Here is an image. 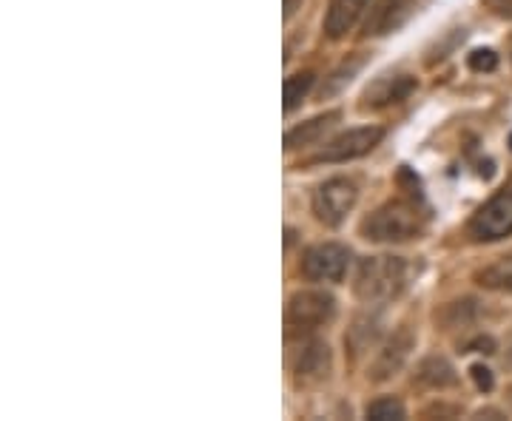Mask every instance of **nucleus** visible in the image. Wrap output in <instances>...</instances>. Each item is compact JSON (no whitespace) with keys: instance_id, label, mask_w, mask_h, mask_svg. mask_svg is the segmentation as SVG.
I'll list each match as a JSON object with an SVG mask.
<instances>
[{"instance_id":"9d476101","label":"nucleus","mask_w":512,"mask_h":421,"mask_svg":"<svg viewBox=\"0 0 512 421\" xmlns=\"http://www.w3.org/2000/svg\"><path fill=\"white\" fill-rule=\"evenodd\" d=\"M416 345V336L413 330H396L379 350V356L373 359V365L367 370V379L370 382H387L390 376H396L404 367V362L410 359V350Z\"/></svg>"},{"instance_id":"6ab92c4d","label":"nucleus","mask_w":512,"mask_h":421,"mask_svg":"<svg viewBox=\"0 0 512 421\" xmlns=\"http://www.w3.org/2000/svg\"><path fill=\"white\" fill-rule=\"evenodd\" d=\"M467 66L473 72H495L498 69V55H495L493 49H476L467 57Z\"/></svg>"},{"instance_id":"4be33fe9","label":"nucleus","mask_w":512,"mask_h":421,"mask_svg":"<svg viewBox=\"0 0 512 421\" xmlns=\"http://www.w3.org/2000/svg\"><path fill=\"white\" fill-rule=\"evenodd\" d=\"M467 350H478V353H495V342L490 336H484V339H476V342H470Z\"/></svg>"},{"instance_id":"6e6552de","label":"nucleus","mask_w":512,"mask_h":421,"mask_svg":"<svg viewBox=\"0 0 512 421\" xmlns=\"http://www.w3.org/2000/svg\"><path fill=\"white\" fill-rule=\"evenodd\" d=\"M416 86H419V80L413 74H382L362 94V109L382 111L390 109V106H399L416 92Z\"/></svg>"},{"instance_id":"2eb2a0df","label":"nucleus","mask_w":512,"mask_h":421,"mask_svg":"<svg viewBox=\"0 0 512 421\" xmlns=\"http://www.w3.org/2000/svg\"><path fill=\"white\" fill-rule=\"evenodd\" d=\"M419 382L427 387H453L458 382L456 379V370L453 365L447 362V359H439V356H433V359H427L424 365L419 367Z\"/></svg>"},{"instance_id":"ddd939ff","label":"nucleus","mask_w":512,"mask_h":421,"mask_svg":"<svg viewBox=\"0 0 512 421\" xmlns=\"http://www.w3.org/2000/svg\"><path fill=\"white\" fill-rule=\"evenodd\" d=\"M339 111H328V114H322V117H313L308 123H302V126H296L285 134V148L293 151V148H308L313 143H319L325 134H328L336 123H339Z\"/></svg>"},{"instance_id":"f8f14e48","label":"nucleus","mask_w":512,"mask_h":421,"mask_svg":"<svg viewBox=\"0 0 512 421\" xmlns=\"http://www.w3.org/2000/svg\"><path fill=\"white\" fill-rule=\"evenodd\" d=\"M370 0H330L328 15H325V35L330 40H342L353 32V26L362 20Z\"/></svg>"},{"instance_id":"b1692460","label":"nucleus","mask_w":512,"mask_h":421,"mask_svg":"<svg viewBox=\"0 0 512 421\" xmlns=\"http://www.w3.org/2000/svg\"><path fill=\"white\" fill-rule=\"evenodd\" d=\"M510 55H512V40H510Z\"/></svg>"},{"instance_id":"5701e85b","label":"nucleus","mask_w":512,"mask_h":421,"mask_svg":"<svg viewBox=\"0 0 512 421\" xmlns=\"http://www.w3.org/2000/svg\"><path fill=\"white\" fill-rule=\"evenodd\" d=\"M296 3H302V0H285V20H291V15L296 12Z\"/></svg>"},{"instance_id":"1a4fd4ad","label":"nucleus","mask_w":512,"mask_h":421,"mask_svg":"<svg viewBox=\"0 0 512 421\" xmlns=\"http://www.w3.org/2000/svg\"><path fill=\"white\" fill-rule=\"evenodd\" d=\"M416 9V0H373L362 23L365 37H384L402 29Z\"/></svg>"},{"instance_id":"39448f33","label":"nucleus","mask_w":512,"mask_h":421,"mask_svg":"<svg viewBox=\"0 0 512 421\" xmlns=\"http://www.w3.org/2000/svg\"><path fill=\"white\" fill-rule=\"evenodd\" d=\"M512 234V188L498 191L487 205H481L470 220V237L476 242H498Z\"/></svg>"},{"instance_id":"f03ea898","label":"nucleus","mask_w":512,"mask_h":421,"mask_svg":"<svg viewBox=\"0 0 512 421\" xmlns=\"http://www.w3.org/2000/svg\"><path fill=\"white\" fill-rule=\"evenodd\" d=\"M424 231V217L413 202L390 200L379 205L365 222H362V237L370 242L384 245H402L416 239Z\"/></svg>"},{"instance_id":"9b49d317","label":"nucleus","mask_w":512,"mask_h":421,"mask_svg":"<svg viewBox=\"0 0 512 421\" xmlns=\"http://www.w3.org/2000/svg\"><path fill=\"white\" fill-rule=\"evenodd\" d=\"M330 367H333V359H330L328 342L322 339H313L308 342L302 353L296 356L293 362V376H296V385L299 387H316L322 382H328Z\"/></svg>"},{"instance_id":"f257e3e1","label":"nucleus","mask_w":512,"mask_h":421,"mask_svg":"<svg viewBox=\"0 0 512 421\" xmlns=\"http://www.w3.org/2000/svg\"><path fill=\"white\" fill-rule=\"evenodd\" d=\"M407 285V265L399 257H367L356 268L353 291L365 305H384Z\"/></svg>"},{"instance_id":"f3484780","label":"nucleus","mask_w":512,"mask_h":421,"mask_svg":"<svg viewBox=\"0 0 512 421\" xmlns=\"http://www.w3.org/2000/svg\"><path fill=\"white\" fill-rule=\"evenodd\" d=\"M313 83H316V77L313 72H299L291 74L288 80H285V111H293L308 94H311Z\"/></svg>"},{"instance_id":"4468645a","label":"nucleus","mask_w":512,"mask_h":421,"mask_svg":"<svg viewBox=\"0 0 512 421\" xmlns=\"http://www.w3.org/2000/svg\"><path fill=\"white\" fill-rule=\"evenodd\" d=\"M476 282L487 291L512 293V254L495 259L493 265H487L484 271H478Z\"/></svg>"},{"instance_id":"dca6fc26","label":"nucleus","mask_w":512,"mask_h":421,"mask_svg":"<svg viewBox=\"0 0 512 421\" xmlns=\"http://www.w3.org/2000/svg\"><path fill=\"white\" fill-rule=\"evenodd\" d=\"M376 339H379V322H376V319H373V322H370V319H356L345 342H348V348L359 356V353H365V350L373 348Z\"/></svg>"},{"instance_id":"a211bd4d","label":"nucleus","mask_w":512,"mask_h":421,"mask_svg":"<svg viewBox=\"0 0 512 421\" xmlns=\"http://www.w3.org/2000/svg\"><path fill=\"white\" fill-rule=\"evenodd\" d=\"M367 419L373 421H399L404 419V404L393 396L376 399L373 404H367Z\"/></svg>"},{"instance_id":"aec40b11","label":"nucleus","mask_w":512,"mask_h":421,"mask_svg":"<svg viewBox=\"0 0 512 421\" xmlns=\"http://www.w3.org/2000/svg\"><path fill=\"white\" fill-rule=\"evenodd\" d=\"M470 376H473V382H476V387L481 390V393H490L493 390V370L484 365H473L470 367Z\"/></svg>"},{"instance_id":"393cba45","label":"nucleus","mask_w":512,"mask_h":421,"mask_svg":"<svg viewBox=\"0 0 512 421\" xmlns=\"http://www.w3.org/2000/svg\"><path fill=\"white\" fill-rule=\"evenodd\" d=\"M510 146H512V137H510Z\"/></svg>"},{"instance_id":"7ed1b4c3","label":"nucleus","mask_w":512,"mask_h":421,"mask_svg":"<svg viewBox=\"0 0 512 421\" xmlns=\"http://www.w3.org/2000/svg\"><path fill=\"white\" fill-rule=\"evenodd\" d=\"M356 200H359L356 185L345 180V177H333V180L316 188V194H313V214H316V220L322 222V225L339 228L342 222L348 220Z\"/></svg>"},{"instance_id":"412c9836","label":"nucleus","mask_w":512,"mask_h":421,"mask_svg":"<svg viewBox=\"0 0 512 421\" xmlns=\"http://www.w3.org/2000/svg\"><path fill=\"white\" fill-rule=\"evenodd\" d=\"M487 6L498 18H512V0H487Z\"/></svg>"},{"instance_id":"20e7f679","label":"nucleus","mask_w":512,"mask_h":421,"mask_svg":"<svg viewBox=\"0 0 512 421\" xmlns=\"http://www.w3.org/2000/svg\"><path fill=\"white\" fill-rule=\"evenodd\" d=\"M336 313V299L328 291H299L288 302V328L308 333L325 328Z\"/></svg>"},{"instance_id":"423d86ee","label":"nucleus","mask_w":512,"mask_h":421,"mask_svg":"<svg viewBox=\"0 0 512 421\" xmlns=\"http://www.w3.org/2000/svg\"><path fill=\"white\" fill-rule=\"evenodd\" d=\"M350 251L336 242H322L305 251L302 257V276L311 282H342L348 274Z\"/></svg>"},{"instance_id":"0eeeda50","label":"nucleus","mask_w":512,"mask_h":421,"mask_svg":"<svg viewBox=\"0 0 512 421\" xmlns=\"http://www.w3.org/2000/svg\"><path fill=\"white\" fill-rule=\"evenodd\" d=\"M384 131L376 126H365V129H350L339 134L336 140H330L328 146L322 148L311 163H348L356 157H365L373 148L382 143Z\"/></svg>"}]
</instances>
